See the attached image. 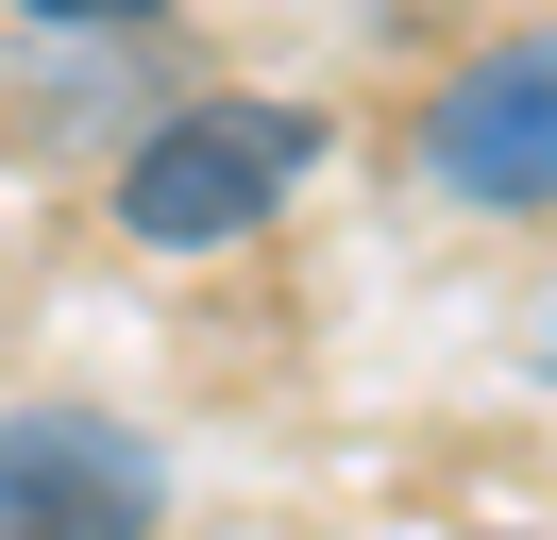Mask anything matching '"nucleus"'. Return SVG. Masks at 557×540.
Returning <instances> with one entry per match:
<instances>
[{"mask_svg": "<svg viewBox=\"0 0 557 540\" xmlns=\"http://www.w3.org/2000/svg\"><path fill=\"white\" fill-rule=\"evenodd\" d=\"M35 34H119V17H170V0H17Z\"/></svg>", "mask_w": 557, "mask_h": 540, "instance_id": "20e7f679", "label": "nucleus"}, {"mask_svg": "<svg viewBox=\"0 0 557 540\" xmlns=\"http://www.w3.org/2000/svg\"><path fill=\"white\" fill-rule=\"evenodd\" d=\"M152 506H170V472L136 422H102V405L0 422V540H152Z\"/></svg>", "mask_w": 557, "mask_h": 540, "instance_id": "7ed1b4c3", "label": "nucleus"}, {"mask_svg": "<svg viewBox=\"0 0 557 540\" xmlns=\"http://www.w3.org/2000/svg\"><path fill=\"white\" fill-rule=\"evenodd\" d=\"M321 169V101H170V119H136V152H119V236L136 254H237V236H271L287 202H305Z\"/></svg>", "mask_w": 557, "mask_h": 540, "instance_id": "f257e3e1", "label": "nucleus"}, {"mask_svg": "<svg viewBox=\"0 0 557 540\" xmlns=\"http://www.w3.org/2000/svg\"><path fill=\"white\" fill-rule=\"evenodd\" d=\"M422 186L490 202V220H557V17L490 34V51L440 68L422 101Z\"/></svg>", "mask_w": 557, "mask_h": 540, "instance_id": "f03ea898", "label": "nucleus"}]
</instances>
